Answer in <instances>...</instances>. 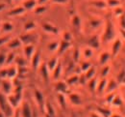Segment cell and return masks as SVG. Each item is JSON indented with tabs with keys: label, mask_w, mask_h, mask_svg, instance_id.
<instances>
[{
	"label": "cell",
	"mask_w": 125,
	"mask_h": 117,
	"mask_svg": "<svg viewBox=\"0 0 125 117\" xmlns=\"http://www.w3.org/2000/svg\"><path fill=\"white\" fill-rule=\"evenodd\" d=\"M24 52H25V55H26V57L28 59L32 58L34 56V54H35V48H34V46H32V45L26 46L24 48Z\"/></svg>",
	"instance_id": "6da1fadb"
},
{
	"label": "cell",
	"mask_w": 125,
	"mask_h": 117,
	"mask_svg": "<svg viewBox=\"0 0 125 117\" xmlns=\"http://www.w3.org/2000/svg\"><path fill=\"white\" fill-rule=\"evenodd\" d=\"M37 1L36 0H26L23 4V7L25 10H33L36 8Z\"/></svg>",
	"instance_id": "7a4b0ae2"
},
{
	"label": "cell",
	"mask_w": 125,
	"mask_h": 117,
	"mask_svg": "<svg viewBox=\"0 0 125 117\" xmlns=\"http://www.w3.org/2000/svg\"><path fill=\"white\" fill-rule=\"evenodd\" d=\"M25 11L26 10L24 9V7H16V8L13 9L10 12V15H12V16H20V15L24 14Z\"/></svg>",
	"instance_id": "3957f363"
},
{
	"label": "cell",
	"mask_w": 125,
	"mask_h": 117,
	"mask_svg": "<svg viewBox=\"0 0 125 117\" xmlns=\"http://www.w3.org/2000/svg\"><path fill=\"white\" fill-rule=\"evenodd\" d=\"M13 29H14V25L11 22H3V24H2V30H3V32H5V33L12 32Z\"/></svg>",
	"instance_id": "277c9868"
},
{
	"label": "cell",
	"mask_w": 125,
	"mask_h": 117,
	"mask_svg": "<svg viewBox=\"0 0 125 117\" xmlns=\"http://www.w3.org/2000/svg\"><path fill=\"white\" fill-rule=\"evenodd\" d=\"M21 41L19 40V39H14V40H12L10 43H9V48L10 49H17V48H19L20 46H21Z\"/></svg>",
	"instance_id": "5b68a950"
},
{
	"label": "cell",
	"mask_w": 125,
	"mask_h": 117,
	"mask_svg": "<svg viewBox=\"0 0 125 117\" xmlns=\"http://www.w3.org/2000/svg\"><path fill=\"white\" fill-rule=\"evenodd\" d=\"M43 29L47 31V32H50V33H54V34H57L58 33V29L56 27H54L53 25L49 24V23H45L43 24Z\"/></svg>",
	"instance_id": "8992f818"
},
{
	"label": "cell",
	"mask_w": 125,
	"mask_h": 117,
	"mask_svg": "<svg viewBox=\"0 0 125 117\" xmlns=\"http://www.w3.org/2000/svg\"><path fill=\"white\" fill-rule=\"evenodd\" d=\"M36 28V23L34 21H29L24 24V30L25 31H32Z\"/></svg>",
	"instance_id": "52a82bcc"
},
{
	"label": "cell",
	"mask_w": 125,
	"mask_h": 117,
	"mask_svg": "<svg viewBox=\"0 0 125 117\" xmlns=\"http://www.w3.org/2000/svg\"><path fill=\"white\" fill-rule=\"evenodd\" d=\"M33 58V66H35V68H37L39 66V64H40V60H41V56H40V54L39 53H35L34 54V56L32 57Z\"/></svg>",
	"instance_id": "ba28073f"
},
{
	"label": "cell",
	"mask_w": 125,
	"mask_h": 117,
	"mask_svg": "<svg viewBox=\"0 0 125 117\" xmlns=\"http://www.w3.org/2000/svg\"><path fill=\"white\" fill-rule=\"evenodd\" d=\"M15 60V54L14 53H9V54H7V56H6V63L5 64H10V63H12L13 61Z\"/></svg>",
	"instance_id": "9c48e42d"
},
{
	"label": "cell",
	"mask_w": 125,
	"mask_h": 117,
	"mask_svg": "<svg viewBox=\"0 0 125 117\" xmlns=\"http://www.w3.org/2000/svg\"><path fill=\"white\" fill-rule=\"evenodd\" d=\"M35 96H36V100L38 101V103H42L43 101V97H42V94L39 91V90H36L35 91Z\"/></svg>",
	"instance_id": "30bf717a"
},
{
	"label": "cell",
	"mask_w": 125,
	"mask_h": 117,
	"mask_svg": "<svg viewBox=\"0 0 125 117\" xmlns=\"http://www.w3.org/2000/svg\"><path fill=\"white\" fill-rule=\"evenodd\" d=\"M16 75V69H9V70H7V78H14L15 76Z\"/></svg>",
	"instance_id": "8fae6325"
},
{
	"label": "cell",
	"mask_w": 125,
	"mask_h": 117,
	"mask_svg": "<svg viewBox=\"0 0 125 117\" xmlns=\"http://www.w3.org/2000/svg\"><path fill=\"white\" fill-rule=\"evenodd\" d=\"M23 115L24 117H31V110L28 105H25L23 108Z\"/></svg>",
	"instance_id": "7c38bea8"
},
{
	"label": "cell",
	"mask_w": 125,
	"mask_h": 117,
	"mask_svg": "<svg viewBox=\"0 0 125 117\" xmlns=\"http://www.w3.org/2000/svg\"><path fill=\"white\" fill-rule=\"evenodd\" d=\"M108 59H109V53H106V52L102 53V55H101V57H100V62H101V64L106 63V61H108Z\"/></svg>",
	"instance_id": "4fadbf2b"
},
{
	"label": "cell",
	"mask_w": 125,
	"mask_h": 117,
	"mask_svg": "<svg viewBox=\"0 0 125 117\" xmlns=\"http://www.w3.org/2000/svg\"><path fill=\"white\" fill-rule=\"evenodd\" d=\"M2 84H4V85H3L4 92L8 94V93L10 92V89H8V87H9V88H11V82H10V81H3V83Z\"/></svg>",
	"instance_id": "5bb4252c"
},
{
	"label": "cell",
	"mask_w": 125,
	"mask_h": 117,
	"mask_svg": "<svg viewBox=\"0 0 125 117\" xmlns=\"http://www.w3.org/2000/svg\"><path fill=\"white\" fill-rule=\"evenodd\" d=\"M90 45H91L93 48H97V46H98V40H97L96 37H94V38H93V39H91V41H90Z\"/></svg>",
	"instance_id": "9a60e30c"
},
{
	"label": "cell",
	"mask_w": 125,
	"mask_h": 117,
	"mask_svg": "<svg viewBox=\"0 0 125 117\" xmlns=\"http://www.w3.org/2000/svg\"><path fill=\"white\" fill-rule=\"evenodd\" d=\"M6 54L4 53H0V66H3L6 63Z\"/></svg>",
	"instance_id": "2e32d148"
},
{
	"label": "cell",
	"mask_w": 125,
	"mask_h": 117,
	"mask_svg": "<svg viewBox=\"0 0 125 117\" xmlns=\"http://www.w3.org/2000/svg\"><path fill=\"white\" fill-rule=\"evenodd\" d=\"M48 49L51 50V51H54V50H56L57 49H59V45H58L57 43H54V44H50V45L48 46Z\"/></svg>",
	"instance_id": "e0dca14e"
},
{
	"label": "cell",
	"mask_w": 125,
	"mask_h": 117,
	"mask_svg": "<svg viewBox=\"0 0 125 117\" xmlns=\"http://www.w3.org/2000/svg\"><path fill=\"white\" fill-rule=\"evenodd\" d=\"M72 22H73V25H74L75 27H78V26H80V18H79L77 16H75V17H73Z\"/></svg>",
	"instance_id": "ac0fdd59"
},
{
	"label": "cell",
	"mask_w": 125,
	"mask_h": 117,
	"mask_svg": "<svg viewBox=\"0 0 125 117\" xmlns=\"http://www.w3.org/2000/svg\"><path fill=\"white\" fill-rule=\"evenodd\" d=\"M44 11H45V7H43V6L35 8V13L36 14H41V13H43Z\"/></svg>",
	"instance_id": "d6986e66"
},
{
	"label": "cell",
	"mask_w": 125,
	"mask_h": 117,
	"mask_svg": "<svg viewBox=\"0 0 125 117\" xmlns=\"http://www.w3.org/2000/svg\"><path fill=\"white\" fill-rule=\"evenodd\" d=\"M84 54H85V56L86 57H91V56H93V50H91V49H88V50H86L84 51Z\"/></svg>",
	"instance_id": "ffe728a7"
},
{
	"label": "cell",
	"mask_w": 125,
	"mask_h": 117,
	"mask_svg": "<svg viewBox=\"0 0 125 117\" xmlns=\"http://www.w3.org/2000/svg\"><path fill=\"white\" fill-rule=\"evenodd\" d=\"M71 102H73V103H76V104H80V98H79L77 95H72L71 97Z\"/></svg>",
	"instance_id": "44dd1931"
},
{
	"label": "cell",
	"mask_w": 125,
	"mask_h": 117,
	"mask_svg": "<svg viewBox=\"0 0 125 117\" xmlns=\"http://www.w3.org/2000/svg\"><path fill=\"white\" fill-rule=\"evenodd\" d=\"M54 3H58V4H64V3H67L68 0H52Z\"/></svg>",
	"instance_id": "7402d4cb"
},
{
	"label": "cell",
	"mask_w": 125,
	"mask_h": 117,
	"mask_svg": "<svg viewBox=\"0 0 125 117\" xmlns=\"http://www.w3.org/2000/svg\"><path fill=\"white\" fill-rule=\"evenodd\" d=\"M5 8H6V4H4V3H0V12L3 11Z\"/></svg>",
	"instance_id": "603a6c76"
},
{
	"label": "cell",
	"mask_w": 125,
	"mask_h": 117,
	"mask_svg": "<svg viewBox=\"0 0 125 117\" xmlns=\"http://www.w3.org/2000/svg\"><path fill=\"white\" fill-rule=\"evenodd\" d=\"M46 1L47 0H39V1H38V3H39V4H43V3H45Z\"/></svg>",
	"instance_id": "cb8c5ba5"
}]
</instances>
